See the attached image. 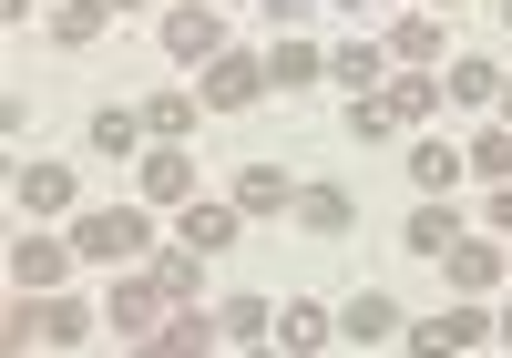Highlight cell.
Wrapping results in <instances>:
<instances>
[{"label": "cell", "mask_w": 512, "mask_h": 358, "mask_svg": "<svg viewBox=\"0 0 512 358\" xmlns=\"http://www.w3.org/2000/svg\"><path fill=\"white\" fill-rule=\"evenodd\" d=\"M72 246H82V266H134L154 246V226H144V205H113V215H82Z\"/></svg>", "instance_id": "obj_1"}, {"label": "cell", "mask_w": 512, "mask_h": 358, "mask_svg": "<svg viewBox=\"0 0 512 358\" xmlns=\"http://www.w3.org/2000/svg\"><path fill=\"white\" fill-rule=\"evenodd\" d=\"M82 338H93V318H82L72 297H41V287H31V297L11 307V348H82Z\"/></svg>", "instance_id": "obj_2"}, {"label": "cell", "mask_w": 512, "mask_h": 358, "mask_svg": "<svg viewBox=\"0 0 512 358\" xmlns=\"http://www.w3.org/2000/svg\"><path fill=\"white\" fill-rule=\"evenodd\" d=\"M410 123H431V82H390V93L349 103V133H410Z\"/></svg>", "instance_id": "obj_3"}, {"label": "cell", "mask_w": 512, "mask_h": 358, "mask_svg": "<svg viewBox=\"0 0 512 358\" xmlns=\"http://www.w3.org/2000/svg\"><path fill=\"white\" fill-rule=\"evenodd\" d=\"M103 318H113L123 338H154L164 318H175V287H164V277H123V287H113V307H103Z\"/></svg>", "instance_id": "obj_4"}, {"label": "cell", "mask_w": 512, "mask_h": 358, "mask_svg": "<svg viewBox=\"0 0 512 358\" xmlns=\"http://www.w3.org/2000/svg\"><path fill=\"white\" fill-rule=\"evenodd\" d=\"M164 52H175V62H216L226 52V21L205 11V0H175V11H164Z\"/></svg>", "instance_id": "obj_5"}, {"label": "cell", "mask_w": 512, "mask_h": 358, "mask_svg": "<svg viewBox=\"0 0 512 358\" xmlns=\"http://www.w3.org/2000/svg\"><path fill=\"white\" fill-rule=\"evenodd\" d=\"M256 93H267V62H246V52H216V62H205V103H216V113H246Z\"/></svg>", "instance_id": "obj_6"}, {"label": "cell", "mask_w": 512, "mask_h": 358, "mask_svg": "<svg viewBox=\"0 0 512 358\" xmlns=\"http://www.w3.org/2000/svg\"><path fill=\"white\" fill-rule=\"evenodd\" d=\"M72 256H82V246H52V236H21V246H11V287H21V297H31V287H52V277H62Z\"/></svg>", "instance_id": "obj_7"}, {"label": "cell", "mask_w": 512, "mask_h": 358, "mask_svg": "<svg viewBox=\"0 0 512 358\" xmlns=\"http://www.w3.org/2000/svg\"><path fill=\"white\" fill-rule=\"evenodd\" d=\"M185 185H195L185 144H154V154H144V205H185Z\"/></svg>", "instance_id": "obj_8"}, {"label": "cell", "mask_w": 512, "mask_h": 358, "mask_svg": "<svg viewBox=\"0 0 512 358\" xmlns=\"http://www.w3.org/2000/svg\"><path fill=\"white\" fill-rule=\"evenodd\" d=\"M441 266H451V287H461V297H482V287L502 277V246H472V236H451V246H441Z\"/></svg>", "instance_id": "obj_9"}, {"label": "cell", "mask_w": 512, "mask_h": 358, "mask_svg": "<svg viewBox=\"0 0 512 358\" xmlns=\"http://www.w3.org/2000/svg\"><path fill=\"white\" fill-rule=\"evenodd\" d=\"M297 226H308V236H349V226H359V205L338 195V185H308V195H297Z\"/></svg>", "instance_id": "obj_10"}, {"label": "cell", "mask_w": 512, "mask_h": 358, "mask_svg": "<svg viewBox=\"0 0 512 358\" xmlns=\"http://www.w3.org/2000/svg\"><path fill=\"white\" fill-rule=\"evenodd\" d=\"M21 205L31 215H72V164H21Z\"/></svg>", "instance_id": "obj_11"}, {"label": "cell", "mask_w": 512, "mask_h": 358, "mask_svg": "<svg viewBox=\"0 0 512 358\" xmlns=\"http://www.w3.org/2000/svg\"><path fill=\"white\" fill-rule=\"evenodd\" d=\"M410 338H420V348H482L492 318H482V307H441V318H431V328H410Z\"/></svg>", "instance_id": "obj_12"}, {"label": "cell", "mask_w": 512, "mask_h": 358, "mask_svg": "<svg viewBox=\"0 0 512 358\" xmlns=\"http://www.w3.org/2000/svg\"><path fill=\"white\" fill-rule=\"evenodd\" d=\"M205 338H226V328H205V318H195V307H185V297H175V318H164V328H154V338H144V348H154V358H195V348H205Z\"/></svg>", "instance_id": "obj_13"}, {"label": "cell", "mask_w": 512, "mask_h": 358, "mask_svg": "<svg viewBox=\"0 0 512 358\" xmlns=\"http://www.w3.org/2000/svg\"><path fill=\"white\" fill-rule=\"evenodd\" d=\"M236 205H246V215H277V205H297V185H287L277 164H246V174H236Z\"/></svg>", "instance_id": "obj_14"}, {"label": "cell", "mask_w": 512, "mask_h": 358, "mask_svg": "<svg viewBox=\"0 0 512 358\" xmlns=\"http://www.w3.org/2000/svg\"><path fill=\"white\" fill-rule=\"evenodd\" d=\"M185 246H195V256L236 246V205H185Z\"/></svg>", "instance_id": "obj_15"}, {"label": "cell", "mask_w": 512, "mask_h": 358, "mask_svg": "<svg viewBox=\"0 0 512 358\" xmlns=\"http://www.w3.org/2000/svg\"><path fill=\"white\" fill-rule=\"evenodd\" d=\"M338 328H328V307H308V297H297V307H277V348H328Z\"/></svg>", "instance_id": "obj_16"}, {"label": "cell", "mask_w": 512, "mask_h": 358, "mask_svg": "<svg viewBox=\"0 0 512 358\" xmlns=\"http://www.w3.org/2000/svg\"><path fill=\"white\" fill-rule=\"evenodd\" d=\"M379 338H400V307L390 297H349V348H379Z\"/></svg>", "instance_id": "obj_17"}, {"label": "cell", "mask_w": 512, "mask_h": 358, "mask_svg": "<svg viewBox=\"0 0 512 358\" xmlns=\"http://www.w3.org/2000/svg\"><path fill=\"white\" fill-rule=\"evenodd\" d=\"M103 21H113V0H62V11H52V41H72V52H82Z\"/></svg>", "instance_id": "obj_18"}, {"label": "cell", "mask_w": 512, "mask_h": 358, "mask_svg": "<svg viewBox=\"0 0 512 358\" xmlns=\"http://www.w3.org/2000/svg\"><path fill=\"white\" fill-rule=\"evenodd\" d=\"M451 236H461V226H451V205L431 195V205H420V215H410V236H400V246H410V256H441Z\"/></svg>", "instance_id": "obj_19"}, {"label": "cell", "mask_w": 512, "mask_h": 358, "mask_svg": "<svg viewBox=\"0 0 512 358\" xmlns=\"http://www.w3.org/2000/svg\"><path fill=\"white\" fill-rule=\"evenodd\" d=\"M451 174H461V154H451V144H410V185H420V195H441Z\"/></svg>", "instance_id": "obj_20"}, {"label": "cell", "mask_w": 512, "mask_h": 358, "mask_svg": "<svg viewBox=\"0 0 512 358\" xmlns=\"http://www.w3.org/2000/svg\"><path fill=\"white\" fill-rule=\"evenodd\" d=\"M441 93H451V103H492V93H502V72H492V62H451Z\"/></svg>", "instance_id": "obj_21"}, {"label": "cell", "mask_w": 512, "mask_h": 358, "mask_svg": "<svg viewBox=\"0 0 512 358\" xmlns=\"http://www.w3.org/2000/svg\"><path fill=\"white\" fill-rule=\"evenodd\" d=\"M226 338H246V348H267V338H277V318H267V297H236V307H226Z\"/></svg>", "instance_id": "obj_22"}, {"label": "cell", "mask_w": 512, "mask_h": 358, "mask_svg": "<svg viewBox=\"0 0 512 358\" xmlns=\"http://www.w3.org/2000/svg\"><path fill=\"white\" fill-rule=\"evenodd\" d=\"M379 62H390V52H369V41H338V52H328V82H379Z\"/></svg>", "instance_id": "obj_23"}, {"label": "cell", "mask_w": 512, "mask_h": 358, "mask_svg": "<svg viewBox=\"0 0 512 358\" xmlns=\"http://www.w3.org/2000/svg\"><path fill=\"white\" fill-rule=\"evenodd\" d=\"M431 52H441V21H400L390 31V62H431Z\"/></svg>", "instance_id": "obj_24"}, {"label": "cell", "mask_w": 512, "mask_h": 358, "mask_svg": "<svg viewBox=\"0 0 512 358\" xmlns=\"http://www.w3.org/2000/svg\"><path fill=\"white\" fill-rule=\"evenodd\" d=\"M185 123H195V113H185V93H154V103H144V133H154V144H175Z\"/></svg>", "instance_id": "obj_25"}, {"label": "cell", "mask_w": 512, "mask_h": 358, "mask_svg": "<svg viewBox=\"0 0 512 358\" xmlns=\"http://www.w3.org/2000/svg\"><path fill=\"white\" fill-rule=\"evenodd\" d=\"M134 133H144V113H93V144L103 154H134Z\"/></svg>", "instance_id": "obj_26"}, {"label": "cell", "mask_w": 512, "mask_h": 358, "mask_svg": "<svg viewBox=\"0 0 512 358\" xmlns=\"http://www.w3.org/2000/svg\"><path fill=\"white\" fill-rule=\"evenodd\" d=\"M318 72H328V62H318V52H308V41H287V52H277V62H267V82H318Z\"/></svg>", "instance_id": "obj_27"}, {"label": "cell", "mask_w": 512, "mask_h": 358, "mask_svg": "<svg viewBox=\"0 0 512 358\" xmlns=\"http://www.w3.org/2000/svg\"><path fill=\"white\" fill-rule=\"evenodd\" d=\"M472 164L492 174V185H512V123H502V133H482V154H472Z\"/></svg>", "instance_id": "obj_28"}, {"label": "cell", "mask_w": 512, "mask_h": 358, "mask_svg": "<svg viewBox=\"0 0 512 358\" xmlns=\"http://www.w3.org/2000/svg\"><path fill=\"white\" fill-rule=\"evenodd\" d=\"M318 11V0H267V21H308Z\"/></svg>", "instance_id": "obj_29"}, {"label": "cell", "mask_w": 512, "mask_h": 358, "mask_svg": "<svg viewBox=\"0 0 512 358\" xmlns=\"http://www.w3.org/2000/svg\"><path fill=\"white\" fill-rule=\"evenodd\" d=\"M492 226H502V236H512V185H502V195H492Z\"/></svg>", "instance_id": "obj_30"}, {"label": "cell", "mask_w": 512, "mask_h": 358, "mask_svg": "<svg viewBox=\"0 0 512 358\" xmlns=\"http://www.w3.org/2000/svg\"><path fill=\"white\" fill-rule=\"evenodd\" d=\"M492 338H512V318H502V328H492Z\"/></svg>", "instance_id": "obj_31"}, {"label": "cell", "mask_w": 512, "mask_h": 358, "mask_svg": "<svg viewBox=\"0 0 512 358\" xmlns=\"http://www.w3.org/2000/svg\"><path fill=\"white\" fill-rule=\"evenodd\" d=\"M502 21H512V0H502Z\"/></svg>", "instance_id": "obj_32"}, {"label": "cell", "mask_w": 512, "mask_h": 358, "mask_svg": "<svg viewBox=\"0 0 512 358\" xmlns=\"http://www.w3.org/2000/svg\"><path fill=\"white\" fill-rule=\"evenodd\" d=\"M113 11H123V0H113Z\"/></svg>", "instance_id": "obj_33"}]
</instances>
